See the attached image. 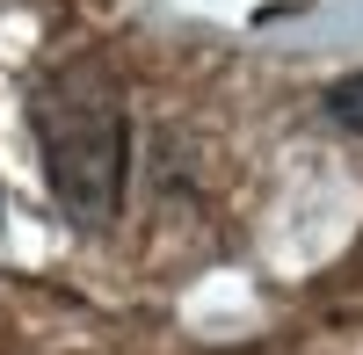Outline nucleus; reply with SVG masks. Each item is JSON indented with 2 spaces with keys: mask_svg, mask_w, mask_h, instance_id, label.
I'll use <instances>...</instances> for the list:
<instances>
[{
  "mask_svg": "<svg viewBox=\"0 0 363 355\" xmlns=\"http://www.w3.org/2000/svg\"><path fill=\"white\" fill-rule=\"evenodd\" d=\"M29 124H37L44 182L66 203V218L109 225L124 203V167H131V109L109 66L95 58H58L29 87Z\"/></svg>",
  "mask_w": 363,
  "mask_h": 355,
  "instance_id": "f257e3e1",
  "label": "nucleus"
},
{
  "mask_svg": "<svg viewBox=\"0 0 363 355\" xmlns=\"http://www.w3.org/2000/svg\"><path fill=\"white\" fill-rule=\"evenodd\" d=\"M320 109H327V124H342V131H363V73L335 80V87L320 95Z\"/></svg>",
  "mask_w": 363,
  "mask_h": 355,
  "instance_id": "f03ea898",
  "label": "nucleus"
}]
</instances>
